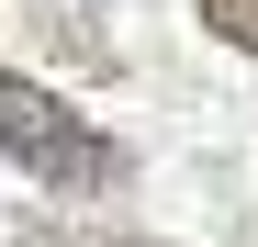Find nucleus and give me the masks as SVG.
I'll list each match as a JSON object with an SVG mask.
<instances>
[{
    "label": "nucleus",
    "mask_w": 258,
    "mask_h": 247,
    "mask_svg": "<svg viewBox=\"0 0 258 247\" xmlns=\"http://www.w3.org/2000/svg\"><path fill=\"white\" fill-rule=\"evenodd\" d=\"M0 157L23 180H45V191H112L123 180V146L90 112H68L45 79H23V68H0Z\"/></svg>",
    "instance_id": "f257e3e1"
},
{
    "label": "nucleus",
    "mask_w": 258,
    "mask_h": 247,
    "mask_svg": "<svg viewBox=\"0 0 258 247\" xmlns=\"http://www.w3.org/2000/svg\"><path fill=\"white\" fill-rule=\"evenodd\" d=\"M202 23H213V34H225V45H236V56H258V0H202Z\"/></svg>",
    "instance_id": "f03ea898"
},
{
    "label": "nucleus",
    "mask_w": 258,
    "mask_h": 247,
    "mask_svg": "<svg viewBox=\"0 0 258 247\" xmlns=\"http://www.w3.org/2000/svg\"><path fill=\"white\" fill-rule=\"evenodd\" d=\"M23 247H146V236H90V225H56L45 214V225H23Z\"/></svg>",
    "instance_id": "7ed1b4c3"
}]
</instances>
